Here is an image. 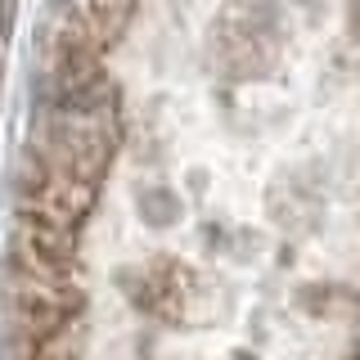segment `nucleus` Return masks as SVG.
Instances as JSON below:
<instances>
[{
    "label": "nucleus",
    "instance_id": "f257e3e1",
    "mask_svg": "<svg viewBox=\"0 0 360 360\" xmlns=\"http://www.w3.org/2000/svg\"><path fill=\"white\" fill-rule=\"evenodd\" d=\"M0 32H5V0H0Z\"/></svg>",
    "mask_w": 360,
    "mask_h": 360
}]
</instances>
